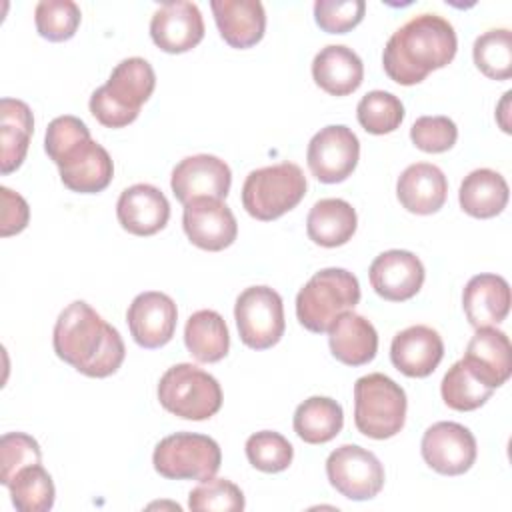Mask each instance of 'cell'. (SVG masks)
Here are the masks:
<instances>
[{"label":"cell","instance_id":"36","mask_svg":"<svg viewBox=\"0 0 512 512\" xmlns=\"http://www.w3.org/2000/svg\"><path fill=\"white\" fill-rule=\"evenodd\" d=\"M80 6L72 0H40L34 10L36 30L50 42L70 40L80 26Z\"/></svg>","mask_w":512,"mask_h":512},{"label":"cell","instance_id":"5","mask_svg":"<svg viewBox=\"0 0 512 512\" xmlns=\"http://www.w3.org/2000/svg\"><path fill=\"white\" fill-rule=\"evenodd\" d=\"M360 302L358 278L346 268L316 272L296 296L298 322L316 334L328 332L332 322Z\"/></svg>","mask_w":512,"mask_h":512},{"label":"cell","instance_id":"15","mask_svg":"<svg viewBox=\"0 0 512 512\" xmlns=\"http://www.w3.org/2000/svg\"><path fill=\"white\" fill-rule=\"evenodd\" d=\"M182 226L188 240L208 252L228 248L238 234L232 210L218 198H194L184 204Z\"/></svg>","mask_w":512,"mask_h":512},{"label":"cell","instance_id":"19","mask_svg":"<svg viewBox=\"0 0 512 512\" xmlns=\"http://www.w3.org/2000/svg\"><path fill=\"white\" fill-rule=\"evenodd\" d=\"M442 356V336L426 324H414L400 330L390 344V360L394 368L410 378L430 376L438 368Z\"/></svg>","mask_w":512,"mask_h":512},{"label":"cell","instance_id":"21","mask_svg":"<svg viewBox=\"0 0 512 512\" xmlns=\"http://www.w3.org/2000/svg\"><path fill=\"white\" fill-rule=\"evenodd\" d=\"M116 216L126 232L152 236L168 224L170 204L160 188L140 182L122 190L116 202Z\"/></svg>","mask_w":512,"mask_h":512},{"label":"cell","instance_id":"30","mask_svg":"<svg viewBox=\"0 0 512 512\" xmlns=\"http://www.w3.org/2000/svg\"><path fill=\"white\" fill-rule=\"evenodd\" d=\"M184 344L198 362L210 364L222 360L230 348V334L224 318L216 310L194 312L184 326Z\"/></svg>","mask_w":512,"mask_h":512},{"label":"cell","instance_id":"42","mask_svg":"<svg viewBox=\"0 0 512 512\" xmlns=\"http://www.w3.org/2000/svg\"><path fill=\"white\" fill-rule=\"evenodd\" d=\"M0 196H2V236H12L22 232L30 218L26 200L18 192H12L6 186L0 188Z\"/></svg>","mask_w":512,"mask_h":512},{"label":"cell","instance_id":"22","mask_svg":"<svg viewBox=\"0 0 512 512\" xmlns=\"http://www.w3.org/2000/svg\"><path fill=\"white\" fill-rule=\"evenodd\" d=\"M396 196L412 214H434L446 202L448 182L438 166L416 162L404 168V172L398 176Z\"/></svg>","mask_w":512,"mask_h":512},{"label":"cell","instance_id":"18","mask_svg":"<svg viewBox=\"0 0 512 512\" xmlns=\"http://www.w3.org/2000/svg\"><path fill=\"white\" fill-rule=\"evenodd\" d=\"M150 36L154 44L170 54L188 52L204 38L202 12L194 2H164L150 20Z\"/></svg>","mask_w":512,"mask_h":512},{"label":"cell","instance_id":"41","mask_svg":"<svg viewBox=\"0 0 512 512\" xmlns=\"http://www.w3.org/2000/svg\"><path fill=\"white\" fill-rule=\"evenodd\" d=\"M364 0H316L314 20L328 34H344L364 18Z\"/></svg>","mask_w":512,"mask_h":512},{"label":"cell","instance_id":"8","mask_svg":"<svg viewBox=\"0 0 512 512\" xmlns=\"http://www.w3.org/2000/svg\"><path fill=\"white\" fill-rule=\"evenodd\" d=\"M158 400L178 418L208 420L222 406V388L212 374L182 362L160 376Z\"/></svg>","mask_w":512,"mask_h":512},{"label":"cell","instance_id":"6","mask_svg":"<svg viewBox=\"0 0 512 512\" xmlns=\"http://www.w3.org/2000/svg\"><path fill=\"white\" fill-rule=\"evenodd\" d=\"M406 392L390 376L372 372L354 384V424L374 440L396 436L406 422Z\"/></svg>","mask_w":512,"mask_h":512},{"label":"cell","instance_id":"12","mask_svg":"<svg viewBox=\"0 0 512 512\" xmlns=\"http://www.w3.org/2000/svg\"><path fill=\"white\" fill-rule=\"evenodd\" d=\"M360 158V140L344 124L320 128L308 142L306 162L316 180L336 184L346 180Z\"/></svg>","mask_w":512,"mask_h":512},{"label":"cell","instance_id":"11","mask_svg":"<svg viewBox=\"0 0 512 512\" xmlns=\"http://www.w3.org/2000/svg\"><path fill=\"white\" fill-rule=\"evenodd\" d=\"M326 476L342 496L370 500L384 486V466L374 452L358 444H342L326 460Z\"/></svg>","mask_w":512,"mask_h":512},{"label":"cell","instance_id":"35","mask_svg":"<svg viewBox=\"0 0 512 512\" xmlns=\"http://www.w3.org/2000/svg\"><path fill=\"white\" fill-rule=\"evenodd\" d=\"M360 126L370 134L394 132L404 120V106L398 96L386 90H372L356 106Z\"/></svg>","mask_w":512,"mask_h":512},{"label":"cell","instance_id":"24","mask_svg":"<svg viewBox=\"0 0 512 512\" xmlns=\"http://www.w3.org/2000/svg\"><path fill=\"white\" fill-rule=\"evenodd\" d=\"M462 308L474 328L500 324L510 310V286L498 274L472 276L462 292Z\"/></svg>","mask_w":512,"mask_h":512},{"label":"cell","instance_id":"13","mask_svg":"<svg viewBox=\"0 0 512 512\" xmlns=\"http://www.w3.org/2000/svg\"><path fill=\"white\" fill-rule=\"evenodd\" d=\"M420 452L424 462L444 476H458L476 460V438L458 422H436L426 428Z\"/></svg>","mask_w":512,"mask_h":512},{"label":"cell","instance_id":"10","mask_svg":"<svg viewBox=\"0 0 512 512\" xmlns=\"http://www.w3.org/2000/svg\"><path fill=\"white\" fill-rule=\"evenodd\" d=\"M234 320L240 340L254 350L280 342L286 322L280 294L270 286H250L236 298Z\"/></svg>","mask_w":512,"mask_h":512},{"label":"cell","instance_id":"16","mask_svg":"<svg viewBox=\"0 0 512 512\" xmlns=\"http://www.w3.org/2000/svg\"><path fill=\"white\" fill-rule=\"evenodd\" d=\"M178 320L176 302L156 290L138 294L126 312V322L134 342L142 348H160L174 336Z\"/></svg>","mask_w":512,"mask_h":512},{"label":"cell","instance_id":"34","mask_svg":"<svg viewBox=\"0 0 512 512\" xmlns=\"http://www.w3.org/2000/svg\"><path fill=\"white\" fill-rule=\"evenodd\" d=\"M472 56L484 76L508 80L512 76V32L508 28L486 30L474 40Z\"/></svg>","mask_w":512,"mask_h":512},{"label":"cell","instance_id":"39","mask_svg":"<svg viewBox=\"0 0 512 512\" xmlns=\"http://www.w3.org/2000/svg\"><path fill=\"white\" fill-rule=\"evenodd\" d=\"M38 442L24 432H6L0 438V482L8 486L12 478L30 464H40Z\"/></svg>","mask_w":512,"mask_h":512},{"label":"cell","instance_id":"25","mask_svg":"<svg viewBox=\"0 0 512 512\" xmlns=\"http://www.w3.org/2000/svg\"><path fill=\"white\" fill-rule=\"evenodd\" d=\"M330 352L346 366H364L378 352V332L370 320L348 310L328 328Z\"/></svg>","mask_w":512,"mask_h":512},{"label":"cell","instance_id":"7","mask_svg":"<svg viewBox=\"0 0 512 512\" xmlns=\"http://www.w3.org/2000/svg\"><path fill=\"white\" fill-rule=\"evenodd\" d=\"M306 176L294 162H280L252 170L242 186V206L262 222L276 220L304 198Z\"/></svg>","mask_w":512,"mask_h":512},{"label":"cell","instance_id":"14","mask_svg":"<svg viewBox=\"0 0 512 512\" xmlns=\"http://www.w3.org/2000/svg\"><path fill=\"white\" fill-rule=\"evenodd\" d=\"M230 166L212 154H194L182 158L170 178L172 192L178 202L186 204L194 198L224 200L230 192Z\"/></svg>","mask_w":512,"mask_h":512},{"label":"cell","instance_id":"20","mask_svg":"<svg viewBox=\"0 0 512 512\" xmlns=\"http://www.w3.org/2000/svg\"><path fill=\"white\" fill-rule=\"evenodd\" d=\"M462 362L486 386H502L512 372V346L506 332L496 326L476 328Z\"/></svg>","mask_w":512,"mask_h":512},{"label":"cell","instance_id":"31","mask_svg":"<svg viewBox=\"0 0 512 512\" xmlns=\"http://www.w3.org/2000/svg\"><path fill=\"white\" fill-rule=\"evenodd\" d=\"M294 432L306 444H324L344 426L342 406L328 396H310L294 412Z\"/></svg>","mask_w":512,"mask_h":512},{"label":"cell","instance_id":"37","mask_svg":"<svg viewBox=\"0 0 512 512\" xmlns=\"http://www.w3.org/2000/svg\"><path fill=\"white\" fill-rule=\"evenodd\" d=\"M246 458L260 472H282L292 464V444L274 430H260L246 440Z\"/></svg>","mask_w":512,"mask_h":512},{"label":"cell","instance_id":"2","mask_svg":"<svg viewBox=\"0 0 512 512\" xmlns=\"http://www.w3.org/2000/svg\"><path fill=\"white\" fill-rule=\"evenodd\" d=\"M458 50L454 26L438 14H418L400 26L386 42L382 66L390 80L412 86L432 70L452 62Z\"/></svg>","mask_w":512,"mask_h":512},{"label":"cell","instance_id":"40","mask_svg":"<svg viewBox=\"0 0 512 512\" xmlns=\"http://www.w3.org/2000/svg\"><path fill=\"white\" fill-rule=\"evenodd\" d=\"M410 140L422 152L440 154L458 140V128L448 116H420L410 128Z\"/></svg>","mask_w":512,"mask_h":512},{"label":"cell","instance_id":"27","mask_svg":"<svg viewBox=\"0 0 512 512\" xmlns=\"http://www.w3.org/2000/svg\"><path fill=\"white\" fill-rule=\"evenodd\" d=\"M356 224V210L342 198H322L306 216L308 238L324 248L346 244L354 236Z\"/></svg>","mask_w":512,"mask_h":512},{"label":"cell","instance_id":"3","mask_svg":"<svg viewBox=\"0 0 512 512\" xmlns=\"http://www.w3.org/2000/svg\"><path fill=\"white\" fill-rule=\"evenodd\" d=\"M44 150L72 192L96 194L112 182L114 164L108 150L92 140L88 126L76 116L64 114L48 124Z\"/></svg>","mask_w":512,"mask_h":512},{"label":"cell","instance_id":"26","mask_svg":"<svg viewBox=\"0 0 512 512\" xmlns=\"http://www.w3.org/2000/svg\"><path fill=\"white\" fill-rule=\"evenodd\" d=\"M312 78L324 92L346 96L362 84L364 64L352 48L328 44L312 60Z\"/></svg>","mask_w":512,"mask_h":512},{"label":"cell","instance_id":"32","mask_svg":"<svg viewBox=\"0 0 512 512\" xmlns=\"http://www.w3.org/2000/svg\"><path fill=\"white\" fill-rule=\"evenodd\" d=\"M12 504L20 512H48L54 506V482L42 464L22 468L8 484Z\"/></svg>","mask_w":512,"mask_h":512},{"label":"cell","instance_id":"1","mask_svg":"<svg viewBox=\"0 0 512 512\" xmlns=\"http://www.w3.org/2000/svg\"><path fill=\"white\" fill-rule=\"evenodd\" d=\"M52 344L60 360L90 378L114 374L126 356L120 332L84 300H74L60 312Z\"/></svg>","mask_w":512,"mask_h":512},{"label":"cell","instance_id":"17","mask_svg":"<svg viewBox=\"0 0 512 512\" xmlns=\"http://www.w3.org/2000/svg\"><path fill=\"white\" fill-rule=\"evenodd\" d=\"M424 276L422 260L408 250H386L372 260L368 270L374 292L390 302H404L416 296Z\"/></svg>","mask_w":512,"mask_h":512},{"label":"cell","instance_id":"9","mask_svg":"<svg viewBox=\"0 0 512 512\" xmlns=\"http://www.w3.org/2000/svg\"><path fill=\"white\" fill-rule=\"evenodd\" d=\"M222 462L214 438L196 432H176L162 438L152 454L154 470L168 480H208Z\"/></svg>","mask_w":512,"mask_h":512},{"label":"cell","instance_id":"38","mask_svg":"<svg viewBox=\"0 0 512 512\" xmlns=\"http://www.w3.org/2000/svg\"><path fill=\"white\" fill-rule=\"evenodd\" d=\"M188 508L194 512H236L244 510V494L234 482L212 476L190 490Z\"/></svg>","mask_w":512,"mask_h":512},{"label":"cell","instance_id":"28","mask_svg":"<svg viewBox=\"0 0 512 512\" xmlns=\"http://www.w3.org/2000/svg\"><path fill=\"white\" fill-rule=\"evenodd\" d=\"M34 132L32 110L26 102L16 98L0 100V170L10 174L16 170L28 152L30 136Z\"/></svg>","mask_w":512,"mask_h":512},{"label":"cell","instance_id":"4","mask_svg":"<svg viewBox=\"0 0 512 512\" xmlns=\"http://www.w3.org/2000/svg\"><path fill=\"white\" fill-rule=\"evenodd\" d=\"M156 74L140 56L118 62L108 82L90 96L92 116L106 128H124L140 114V106L152 96Z\"/></svg>","mask_w":512,"mask_h":512},{"label":"cell","instance_id":"29","mask_svg":"<svg viewBox=\"0 0 512 512\" xmlns=\"http://www.w3.org/2000/svg\"><path fill=\"white\" fill-rule=\"evenodd\" d=\"M460 208L474 218H492L508 204V184L490 168H476L464 176L458 190Z\"/></svg>","mask_w":512,"mask_h":512},{"label":"cell","instance_id":"33","mask_svg":"<svg viewBox=\"0 0 512 512\" xmlns=\"http://www.w3.org/2000/svg\"><path fill=\"white\" fill-rule=\"evenodd\" d=\"M494 388L480 382L462 360L454 362L442 378L440 394L448 408L458 412H470L480 408L490 396Z\"/></svg>","mask_w":512,"mask_h":512},{"label":"cell","instance_id":"23","mask_svg":"<svg viewBox=\"0 0 512 512\" xmlns=\"http://www.w3.org/2000/svg\"><path fill=\"white\" fill-rule=\"evenodd\" d=\"M210 8L228 46L250 48L262 40L266 12L260 0H212Z\"/></svg>","mask_w":512,"mask_h":512}]
</instances>
